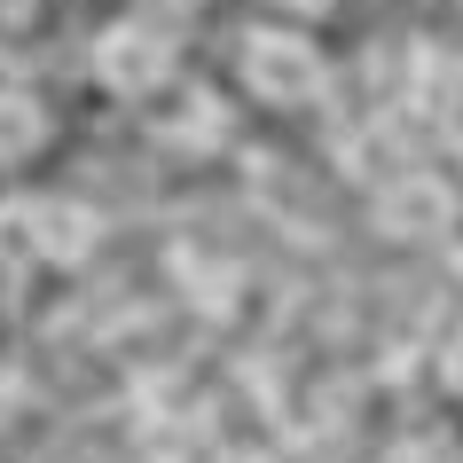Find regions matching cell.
Segmentation results:
<instances>
[{"instance_id": "cell-1", "label": "cell", "mask_w": 463, "mask_h": 463, "mask_svg": "<svg viewBox=\"0 0 463 463\" xmlns=\"http://www.w3.org/2000/svg\"><path fill=\"white\" fill-rule=\"evenodd\" d=\"M40 142V110L24 95H0V157H24Z\"/></svg>"}]
</instances>
